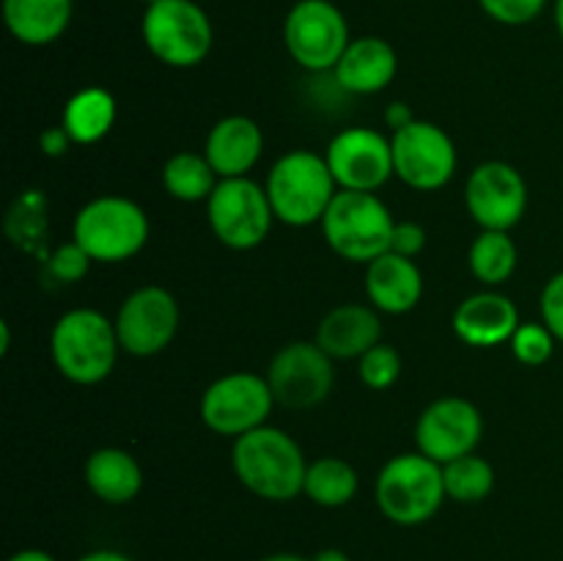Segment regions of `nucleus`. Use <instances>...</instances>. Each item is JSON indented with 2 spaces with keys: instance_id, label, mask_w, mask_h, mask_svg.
Returning <instances> with one entry per match:
<instances>
[{
  "instance_id": "1",
  "label": "nucleus",
  "mask_w": 563,
  "mask_h": 561,
  "mask_svg": "<svg viewBox=\"0 0 563 561\" xmlns=\"http://www.w3.org/2000/svg\"><path fill=\"white\" fill-rule=\"evenodd\" d=\"M231 471L247 493L284 504L302 495L308 460L289 432L264 424L234 440Z\"/></svg>"
},
{
  "instance_id": "2",
  "label": "nucleus",
  "mask_w": 563,
  "mask_h": 561,
  "mask_svg": "<svg viewBox=\"0 0 563 561\" xmlns=\"http://www.w3.org/2000/svg\"><path fill=\"white\" fill-rule=\"evenodd\" d=\"M119 336L113 319L97 308H71L60 314L49 333V358L64 380L75 385H99L119 361Z\"/></svg>"
},
{
  "instance_id": "3",
  "label": "nucleus",
  "mask_w": 563,
  "mask_h": 561,
  "mask_svg": "<svg viewBox=\"0 0 563 561\" xmlns=\"http://www.w3.org/2000/svg\"><path fill=\"white\" fill-rule=\"evenodd\" d=\"M275 220L291 229L322 223L330 201L339 193L324 154L308 148H291L280 154L267 170L264 182Z\"/></svg>"
},
{
  "instance_id": "4",
  "label": "nucleus",
  "mask_w": 563,
  "mask_h": 561,
  "mask_svg": "<svg viewBox=\"0 0 563 561\" xmlns=\"http://www.w3.org/2000/svg\"><path fill=\"white\" fill-rule=\"evenodd\" d=\"M152 223L146 209L126 196H97L82 204L71 223V240L97 264H121L146 248Z\"/></svg>"
},
{
  "instance_id": "5",
  "label": "nucleus",
  "mask_w": 563,
  "mask_h": 561,
  "mask_svg": "<svg viewBox=\"0 0 563 561\" xmlns=\"http://www.w3.org/2000/svg\"><path fill=\"white\" fill-rule=\"evenodd\" d=\"M443 465L421 451L390 457L374 482V501L385 520L396 526H423L445 504Z\"/></svg>"
},
{
  "instance_id": "6",
  "label": "nucleus",
  "mask_w": 563,
  "mask_h": 561,
  "mask_svg": "<svg viewBox=\"0 0 563 561\" xmlns=\"http://www.w3.org/2000/svg\"><path fill=\"white\" fill-rule=\"evenodd\" d=\"M319 226L335 256L368 264L390 251L396 218L377 193L339 190Z\"/></svg>"
},
{
  "instance_id": "7",
  "label": "nucleus",
  "mask_w": 563,
  "mask_h": 561,
  "mask_svg": "<svg viewBox=\"0 0 563 561\" xmlns=\"http://www.w3.org/2000/svg\"><path fill=\"white\" fill-rule=\"evenodd\" d=\"M141 36L159 64L192 69L212 53L214 28L196 0H157L143 11Z\"/></svg>"
},
{
  "instance_id": "8",
  "label": "nucleus",
  "mask_w": 563,
  "mask_h": 561,
  "mask_svg": "<svg viewBox=\"0 0 563 561\" xmlns=\"http://www.w3.org/2000/svg\"><path fill=\"white\" fill-rule=\"evenodd\" d=\"M207 223L214 240L231 251H253L269 237L275 223L264 185L251 176L220 179L207 201Z\"/></svg>"
},
{
  "instance_id": "9",
  "label": "nucleus",
  "mask_w": 563,
  "mask_h": 561,
  "mask_svg": "<svg viewBox=\"0 0 563 561\" xmlns=\"http://www.w3.org/2000/svg\"><path fill=\"white\" fill-rule=\"evenodd\" d=\"M275 396L267 374L229 372L207 385L198 402L203 427L223 438H240L264 427L275 410Z\"/></svg>"
},
{
  "instance_id": "10",
  "label": "nucleus",
  "mask_w": 563,
  "mask_h": 561,
  "mask_svg": "<svg viewBox=\"0 0 563 561\" xmlns=\"http://www.w3.org/2000/svg\"><path fill=\"white\" fill-rule=\"evenodd\" d=\"M350 42V22L333 0H297L284 20L286 53L313 75L333 72Z\"/></svg>"
},
{
  "instance_id": "11",
  "label": "nucleus",
  "mask_w": 563,
  "mask_h": 561,
  "mask_svg": "<svg viewBox=\"0 0 563 561\" xmlns=\"http://www.w3.org/2000/svg\"><path fill=\"white\" fill-rule=\"evenodd\" d=\"M394 148V176L407 187L421 193H434L449 185L456 174L454 138L440 124L416 119L412 124L390 132Z\"/></svg>"
},
{
  "instance_id": "12",
  "label": "nucleus",
  "mask_w": 563,
  "mask_h": 561,
  "mask_svg": "<svg viewBox=\"0 0 563 561\" xmlns=\"http://www.w3.org/2000/svg\"><path fill=\"white\" fill-rule=\"evenodd\" d=\"M181 311L174 292L165 286H137L124 297L115 314V336L121 352L132 358H154L174 344Z\"/></svg>"
},
{
  "instance_id": "13",
  "label": "nucleus",
  "mask_w": 563,
  "mask_h": 561,
  "mask_svg": "<svg viewBox=\"0 0 563 561\" xmlns=\"http://www.w3.org/2000/svg\"><path fill=\"white\" fill-rule=\"evenodd\" d=\"M267 383L280 407H317L328 399L335 385L333 358L317 341H289L269 361Z\"/></svg>"
},
{
  "instance_id": "14",
  "label": "nucleus",
  "mask_w": 563,
  "mask_h": 561,
  "mask_svg": "<svg viewBox=\"0 0 563 561\" xmlns=\"http://www.w3.org/2000/svg\"><path fill=\"white\" fill-rule=\"evenodd\" d=\"M465 207L482 231H511L528 212V182L506 160L478 163L465 179Z\"/></svg>"
},
{
  "instance_id": "15",
  "label": "nucleus",
  "mask_w": 563,
  "mask_h": 561,
  "mask_svg": "<svg viewBox=\"0 0 563 561\" xmlns=\"http://www.w3.org/2000/svg\"><path fill=\"white\" fill-rule=\"evenodd\" d=\"M339 190L377 193L394 176V148L390 138L372 127H346L330 138L324 148Z\"/></svg>"
},
{
  "instance_id": "16",
  "label": "nucleus",
  "mask_w": 563,
  "mask_h": 561,
  "mask_svg": "<svg viewBox=\"0 0 563 561\" xmlns=\"http://www.w3.org/2000/svg\"><path fill=\"white\" fill-rule=\"evenodd\" d=\"M482 438V410L462 396H440L416 421V449L440 465L473 454Z\"/></svg>"
},
{
  "instance_id": "17",
  "label": "nucleus",
  "mask_w": 563,
  "mask_h": 561,
  "mask_svg": "<svg viewBox=\"0 0 563 561\" xmlns=\"http://www.w3.org/2000/svg\"><path fill=\"white\" fill-rule=\"evenodd\" d=\"M451 328L467 346L489 350V346L509 344L515 330L520 328V311L504 292L482 289L454 308Z\"/></svg>"
},
{
  "instance_id": "18",
  "label": "nucleus",
  "mask_w": 563,
  "mask_h": 561,
  "mask_svg": "<svg viewBox=\"0 0 563 561\" xmlns=\"http://www.w3.org/2000/svg\"><path fill=\"white\" fill-rule=\"evenodd\" d=\"M396 72H399V53L388 38L355 36L330 75L341 91L372 97L396 80Z\"/></svg>"
},
{
  "instance_id": "19",
  "label": "nucleus",
  "mask_w": 563,
  "mask_h": 561,
  "mask_svg": "<svg viewBox=\"0 0 563 561\" xmlns=\"http://www.w3.org/2000/svg\"><path fill=\"white\" fill-rule=\"evenodd\" d=\"M317 341L333 361H357L383 341V322L372 302H341L317 328Z\"/></svg>"
},
{
  "instance_id": "20",
  "label": "nucleus",
  "mask_w": 563,
  "mask_h": 561,
  "mask_svg": "<svg viewBox=\"0 0 563 561\" xmlns=\"http://www.w3.org/2000/svg\"><path fill=\"white\" fill-rule=\"evenodd\" d=\"M203 154L220 179L247 176L264 154V132L251 116H225L214 121L203 141Z\"/></svg>"
},
{
  "instance_id": "21",
  "label": "nucleus",
  "mask_w": 563,
  "mask_h": 561,
  "mask_svg": "<svg viewBox=\"0 0 563 561\" xmlns=\"http://www.w3.org/2000/svg\"><path fill=\"white\" fill-rule=\"evenodd\" d=\"M363 289H366V300L379 314L401 317V314H410L421 302L423 273L416 258L388 251L366 264Z\"/></svg>"
},
{
  "instance_id": "22",
  "label": "nucleus",
  "mask_w": 563,
  "mask_h": 561,
  "mask_svg": "<svg viewBox=\"0 0 563 561\" xmlns=\"http://www.w3.org/2000/svg\"><path fill=\"white\" fill-rule=\"evenodd\" d=\"M82 479H86V487L110 506L130 504L143 490L141 462L119 446H102L91 451L82 465Z\"/></svg>"
},
{
  "instance_id": "23",
  "label": "nucleus",
  "mask_w": 563,
  "mask_h": 561,
  "mask_svg": "<svg viewBox=\"0 0 563 561\" xmlns=\"http://www.w3.org/2000/svg\"><path fill=\"white\" fill-rule=\"evenodd\" d=\"M75 0H3V22L25 47H47L71 25Z\"/></svg>"
},
{
  "instance_id": "24",
  "label": "nucleus",
  "mask_w": 563,
  "mask_h": 561,
  "mask_svg": "<svg viewBox=\"0 0 563 561\" xmlns=\"http://www.w3.org/2000/svg\"><path fill=\"white\" fill-rule=\"evenodd\" d=\"M115 124V97L102 86H88L71 94L60 113V127L75 146L104 141Z\"/></svg>"
},
{
  "instance_id": "25",
  "label": "nucleus",
  "mask_w": 563,
  "mask_h": 561,
  "mask_svg": "<svg viewBox=\"0 0 563 561\" xmlns=\"http://www.w3.org/2000/svg\"><path fill=\"white\" fill-rule=\"evenodd\" d=\"M357 487H361V476L344 457H317L308 462L302 495L322 509L346 506L357 495Z\"/></svg>"
},
{
  "instance_id": "26",
  "label": "nucleus",
  "mask_w": 563,
  "mask_h": 561,
  "mask_svg": "<svg viewBox=\"0 0 563 561\" xmlns=\"http://www.w3.org/2000/svg\"><path fill=\"white\" fill-rule=\"evenodd\" d=\"M218 182L220 176L203 152H176L163 165L165 193L181 204H207Z\"/></svg>"
},
{
  "instance_id": "27",
  "label": "nucleus",
  "mask_w": 563,
  "mask_h": 561,
  "mask_svg": "<svg viewBox=\"0 0 563 561\" xmlns=\"http://www.w3.org/2000/svg\"><path fill=\"white\" fill-rule=\"evenodd\" d=\"M517 245L509 231H478L467 251L473 278L482 280L487 289L504 286L517 270Z\"/></svg>"
},
{
  "instance_id": "28",
  "label": "nucleus",
  "mask_w": 563,
  "mask_h": 561,
  "mask_svg": "<svg viewBox=\"0 0 563 561\" xmlns=\"http://www.w3.org/2000/svg\"><path fill=\"white\" fill-rule=\"evenodd\" d=\"M443 482L445 495L456 504H482L495 490V468L473 451L460 460L445 462Z\"/></svg>"
},
{
  "instance_id": "29",
  "label": "nucleus",
  "mask_w": 563,
  "mask_h": 561,
  "mask_svg": "<svg viewBox=\"0 0 563 561\" xmlns=\"http://www.w3.org/2000/svg\"><path fill=\"white\" fill-rule=\"evenodd\" d=\"M5 234L25 251H36L47 237V198L38 190L22 193L5 215Z\"/></svg>"
},
{
  "instance_id": "30",
  "label": "nucleus",
  "mask_w": 563,
  "mask_h": 561,
  "mask_svg": "<svg viewBox=\"0 0 563 561\" xmlns=\"http://www.w3.org/2000/svg\"><path fill=\"white\" fill-rule=\"evenodd\" d=\"M361 383L372 391H388L401 377V355L394 344H374L366 355L357 358Z\"/></svg>"
},
{
  "instance_id": "31",
  "label": "nucleus",
  "mask_w": 563,
  "mask_h": 561,
  "mask_svg": "<svg viewBox=\"0 0 563 561\" xmlns=\"http://www.w3.org/2000/svg\"><path fill=\"white\" fill-rule=\"evenodd\" d=\"M555 336L544 322H520L509 346L522 366H544L555 352Z\"/></svg>"
},
{
  "instance_id": "32",
  "label": "nucleus",
  "mask_w": 563,
  "mask_h": 561,
  "mask_svg": "<svg viewBox=\"0 0 563 561\" xmlns=\"http://www.w3.org/2000/svg\"><path fill=\"white\" fill-rule=\"evenodd\" d=\"M476 3L489 20L506 28L531 25L548 9V0H476Z\"/></svg>"
},
{
  "instance_id": "33",
  "label": "nucleus",
  "mask_w": 563,
  "mask_h": 561,
  "mask_svg": "<svg viewBox=\"0 0 563 561\" xmlns=\"http://www.w3.org/2000/svg\"><path fill=\"white\" fill-rule=\"evenodd\" d=\"M47 273L53 275L58 284H77L80 278H86V273L91 270V256L77 245L75 240L58 245L53 253H47Z\"/></svg>"
},
{
  "instance_id": "34",
  "label": "nucleus",
  "mask_w": 563,
  "mask_h": 561,
  "mask_svg": "<svg viewBox=\"0 0 563 561\" xmlns=\"http://www.w3.org/2000/svg\"><path fill=\"white\" fill-rule=\"evenodd\" d=\"M539 311H542V322L548 324L555 341L563 344V270L544 284L542 295H539Z\"/></svg>"
},
{
  "instance_id": "35",
  "label": "nucleus",
  "mask_w": 563,
  "mask_h": 561,
  "mask_svg": "<svg viewBox=\"0 0 563 561\" xmlns=\"http://www.w3.org/2000/svg\"><path fill=\"white\" fill-rule=\"evenodd\" d=\"M427 245V229L416 220H396L394 237H390V251L399 256L416 258Z\"/></svg>"
},
{
  "instance_id": "36",
  "label": "nucleus",
  "mask_w": 563,
  "mask_h": 561,
  "mask_svg": "<svg viewBox=\"0 0 563 561\" xmlns=\"http://www.w3.org/2000/svg\"><path fill=\"white\" fill-rule=\"evenodd\" d=\"M38 146H42V152L47 154V157H64L66 152H69L75 143H71V138L66 135L64 127H49V130L42 132V138H38Z\"/></svg>"
},
{
  "instance_id": "37",
  "label": "nucleus",
  "mask_w": 563,
  "mask_h": 561,
  "mask_svg": "<svg viewBox=\"0 0 563 561\" xmlns=\"http://www.w3.org/2000/svg\"><path fill=\"white\" fill-rule=\"evenodd\" d=\"M416 119H418V116L412 113V108L407 102H394V105H388V110H385V124L390 127V132H396V130H401V127L412 124Z\"/></svg>"
},
{
  "instance_id": "38",
  "label": "nucleus",
  "mask_w": 563,
  "mask_h": 561,
  "mask_svg": "<svg viewBox=\"0 0 563 561\" xmlns=\"http://www.w3.org/2000/svg\"><path fill=\"white\" fill-rule=\"evenodd\" d=\"M77 561H135L130 559L126 553H121V550H110V548H99V550H91V553L80 556Z\"/></svg>"
},
{
  "instance_id": "39",
  "label": "nucleus",
  "mask_w": 563,
  "mask_h": 561,
  "mask_svg": "<svg viewBox=\"0 0 563 561\" xmlns=\"http://www.w3.org/2000/svg\"><path fill=\"white\" fill-rule=\"evenodd\" d=\"M9 561H58V559L42 548H25V550H16L14 556H9Z\"/></svg>"
},
{
  "instance_id": "40",
  "label": "nucleus",
  "mask_w": 563,
  "mask_h": 561,
  "mask_svg": "<svg viewBox=\"0 0 563 561\" xmlns=\"http://www.w3.org/2000/svg\"><path fill=\"white\" fill-rule=\"evenodd\" d=\"M311 561H352V559L344 553V550H339V548H324V550H319V553L313 556Z\"/></svg>"
},
{
  "instance_id": "41",
  "label": "nucleus",
  "mask_w": 563,
  "mask_h": 561,
  "mask_svg": "<svg viewBox=\"0 0 563 561\" xmlns=\"http://www.w3.org/2000/svg\"><path fill=\"white\" fill-rule=\"evenodd\" d=\"M11 346V324L9 322H0V355H5Z\"/></svg>"
},
{
  "instance_id": "42",
  "label": "nucleus",
  "mask_w": 563,
  "mask_h": 561,
  "mask_svg": "<svg viewBox=\"0 0 563 561\" xmlns=\"http://www.w3.org/2000/svg\"><path fill=\"white\" fill-rule=\"evenodd\" d=\"M258 561H311V559H306V556L300 553H269Z\"/></svg>"
},
{
  "instance_id": "43",
  "label": "nucleus",
  "mask_w": 563,
  "mask_h": 561,
  "mask_svg": "<svg viewBox=\"0 0 563 561\" xmlns=\"http://www.w3.org/2000/svg\"><path fill=\"white\" fill-rule=\"evenodd\" d=\"M553 20H555V31H559V36L563 42V0H555L553 3Z\"/></svg>"
},
{
  "instance_id": "44",
  "label": "nucleus",
  "mask_w": 563,
  "mask_h": 561,
  "mask_svg": "<svg viewBox=\"0 0 563 561\" xmlns=\"http://www.w3.org/2000/svg\"><path fill=\"white\" fill-rule=\"evenodd\" d=\"M141 3H146V6H152V3H157V0H141Z\"/></svg>"
}]
</instances>
